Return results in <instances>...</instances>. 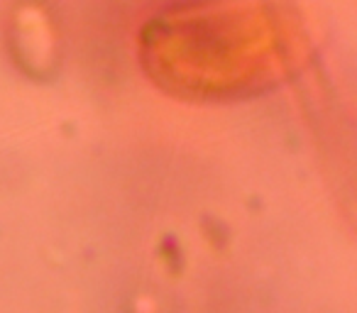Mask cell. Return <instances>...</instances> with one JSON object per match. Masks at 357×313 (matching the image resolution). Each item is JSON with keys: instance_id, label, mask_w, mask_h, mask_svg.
I'll use <instances>...</instances> for the list:
<instances>
[{"instance_id": "6da1fadb", "label": "cell", "mask_w": 357, "mask_h": 313, "mask_svg": "<svg viewBox=\"0 0 357 313\" xmlns=\"http://www.w3.org/2000/svg\"><path fill=\"white\" fill-rule=\"evenodd\" d=\"M139 66L162 93L230 103L291 81L308 35L287 0H176L139 30Z\"/></svg>"}]
</instances>
